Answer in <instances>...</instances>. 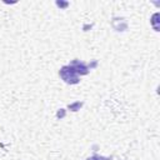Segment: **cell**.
<instances>
[{"mask_svg": "<svg viewBox=\"0 0 160 160\" xmlns=\"http://www.w3.org/2000/svg\"><path fill=\"white\" fill-rule=\"evenodd\" d=\"M60 75L66 82H71V84L78 82V75L72 66H64L60 71Z\"/></svg>", "mask_w": 160, "mask_h": 160, "instance_id": "cell-1", "label": "cell"}]
</instances>
